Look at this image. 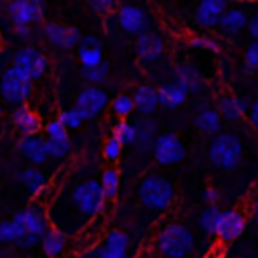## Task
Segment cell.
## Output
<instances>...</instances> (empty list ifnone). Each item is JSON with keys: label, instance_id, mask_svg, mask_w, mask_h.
<instances>
[{"label": "cell", "instance_id": "1", "mask_svg": "<svg viewBox=\"0 0 258 258\" xmlns=\"http://www.w3.org/2000/svg\"><path fill=\"white\" fill-rule=\"evenodd\" d=\"M196 248L194 234L183 224H167L155 236V250L161 258H187Z\"/></svg>", "mask_w": 258, "mask_h": 258}, {"label": "cell", "instance_id": "2", "mask_svg": "<svg viewBox=\"0 0 258 258\" xmlns=\"http://www.w3.org/2000/svg\"><path fill=\"white\" fill-rule=\"evenodd\" d=\"M175 196V189L171 185V181L163 175L157 173H149L141 179V183L137 185V198L139 202L153 212H163L171 206Z\"/></svg>", "mask_w": 258, "mask_h": 258}, {"label": "cell", "instance_id": "3", "mask_svg": "<svg viewBox=\"0 0 258 258\" xmlns=\"http://www.w3.org/2000/svg\"><path fill=\"white\" fill-rule=\"evenodd\" d=\"M69 202L75 208V212L79 216H83V220L95 218L105 208V198H103L101 185H99L97 179H91V177L83 179V181H79L71 187Z\"/></svg>", "mask_w": 258, "mask_h": 258}, {"label": "cell", "instance_id": "4", "mask_svg": "<svg viewBox=\"0 0 258 258\" xmlns=\"http://www.w3.org/2000/svg\"><path fill=\"white\" fill-rule=\"evenodd\" d=\"M210 161L220 169H234L242 159V141L236 133L220 131L212 137L208 147Z\"/></svg>", "mask_w": 258, "mask_h": 258}, {"label": "cell", "instance_id": "5", "mask_svg": "<svg viewBox=\"0 0 258 258\" xmlns=\"http://www.w3.org/2000/svg\"><path fill=\"white\" fill-rule=\"evenodd\" d=\"M32 93V81L28 75H24L20 69L16 67H8L4 69V73L0 75V95L6 103L20 107L26 105V99Z\"/></svg>", "mask_w": 258, "mask_h": 258}, {"label": "cell", "instance_id": "6", "mask_svg": "<svg viewBox=\"0 0 258 258\" xmlns=\"http://www.w3.org/2000/svg\"><path fill=\"white\" fill-rule=\"evenodd\" d=\"M12 26H30L44 18V4L40 0H12L4 6Z\"/></svg>", "mask_w": 258, "mask_h": 258}, {"label": "cell", "instance_id": "7", "mask_svg": "<svg viewBox=\"0 0 258 258\" xmlns=\"http://www.w3.org/2000/svg\"><path fill=\"white\" fill-rule=\"evenodd\" d=\"M151 155L161 165H173L185 159V145L175 133H161L151 147Z\"/></svg>", "mask_w": 258, "mask_h": 258}, {"label": "cell", "instance_id": "8", "mask_svg": "<svg viewBox=\"0 0 258 258\" xmlns=\"http://www.w3.org/2000/svg\"><path fill=\"white\" fill-rule=\"evenodd\" d=\"M12 67L20 69L24 75L30 77V81H36L40 79L46 69H48V58L42 50L34 48V46H24V48H18L12 56Z\"/></svg>", "mask_w": 258, "mask_h": 258}, {"label": "cell", "instance_id": "9", "mask_svg": "<svg viewBox=\"0 0 258 258\" xmlns=\"http://www.w3.org/2000/svg\"><path fill=\"white\" fill-rule=\"evenodd\" d=\"M107 105H109V95L101 87H85L77 97L75 109L79 111L83 121H87L99 117L107 109Z\"/></svg>", "mask_w": 258, "mask_h": 258}, {"label": "cell", "instance_id": "10", "mask_svg": "<svg viewBox=\"0 0 258 258\" xmlns=\"http://www.w3.org/2000/svg\"><path fill=\"white\" fill-rule=\"evenodd\" d=\"M42 32H44L46 42L54 48H60V50L77 48V44L81 42V30L75 26L60 24V22H46Z\"/></svg>", "mask_w": 258, "mask_h": 258}, {"label": "cell", "instance_id": "11", "mask_svg": "<svg viewBox=\"0 0 258 258\" xmlns=\"http://www.w3.org/2000/svg\"><path fill=\"white\" fill-rule=\"evenodd\" d=\"M246 228V216L240 210H222L218 228H216V238L224 244H230L242 236Z\"/></svg>", "mask_w": 258, "mask_h": 258}, {"label": "cell", "instance_id": "12", "mask_svg": "<svg viewBox=\"0 0 258 258\" xmlns=\"http://www.w3.org/2000/svg\"><path fill=\"white\" fill-rule=\"evenodd\" d=\"M117 22L127 34H133V36H139L149 26V18L145 10L133 4H121L117 8Z\"/></svg>", "mask_w": 258, "mask_h": 258}, {"label": "cell", "instance_id": "13", "mask_svg": "<svg viewBox=\"0 0 258 258\" xmlns=\"http://www.w3.org/2000/svg\"><path fill=\"white\" fill-rule=\"evenodd\" d=\"M12 220L24 230V234H30V236H36V238H42L44 232L50 228L48 218H46V214L42 212L40 206H30L26 210H20L18 214H14Z\"/></svg>", "mask_w": 258, "mask_h": 258}, {"label": "cell", "instance_id": "14", "mask_svg": "<svg viewBox=\"0 0 258 258\" xmlns=\"http://www.w3.org/2000/svg\"><path fill=\"white\" fill-rule=\"evenodd\" d=\"M226 8H228V4L224 0H202L196 6L194 20L202 28H216V26H220V20H222Z\"/></svg>", "mask_w": 258, "mask_h": 258}, {"label": "cell", "instance_id": "15", "mask_svg": "<svg viewBox=\"0 0 258 258\" xmlns=\"http://www.w3.org/2000/svg\"><path fill=\"white\" fill-rule=\"evenodd\" d=\"M163 40H161V36L157 34V32H153V30H145V32H141L139 36H135V52H137V56L143 60V62H153V60H157L161 54H163Z\"/></svg>", "mask_w": 258, "mask_h": 258}, {"label": "cell", "instance_id": "16", "mask_svg": "<svg viewBox=\"0 0 258 258\" xmlns=\"http://www.w3.org/2000/svg\"><path fill=\"white\" fill-rule=\"evenodd\" d=\"M12 123H14L16 131H18L22 137L38 135V133H40V129H42L40 117H38V115H36L28 105L14 107V111H12Z\"/></svg>", "mask_w": 258, "mask_h": 258}, {"label": "cell", "instance_id": "17", "mask_svg": "<svg viewBox=\"0 0 258 258\" xmlns=\"http://www.w3.org/2000/svg\"><path fill=\"white\" fill-rule=\"evenodd\" d=\"M77 58L83 67H95L103 62V46L95 34L81 36V42L77 44Z\"/></svg>", "mask_w": 258, "mask_h": 258}, {"label": "cell", "instance_id": "18", "mask_svg": "<svg viewBox=\"0 0 258 258\" xmlns=\"http://www.w3.org/2000/svg\"><path fill=\"white\" fill-rule=\"evenodd\" d=\"M18 151L24 159H28L34 167L42 165L46 159H48V153H46V145H44V139L40 135H32V137H22L18 141Z\"/></svg>", "mask_w": 258, "mask_h": 258}, {"label": "cell", "instance_id": "19", "mask_svg": "<svg viewBox=\"0 0 258 258\" xmlns=\"http://www.w3.org/2000/svg\"><path fill=\"white\" fill-rule=\"evenodd\" d=\"M131 99H133L135 109H137L143 117H149V115L157 109V105H159L157 89H153L151 85H141V87H137L135 93L131 95Z\"/></svg>", "mask_w": 258, "mask_h": 258}, {"label": "cell", "instance_id": "20", "mask_svg": "<svg viewBox=\"0 0 258 258\" xmlns=\"http://www.w3.org/2000/svg\"><path fill=\"white\" fill-rule=\"evenodd\" d=\"M248 24V14L242 6H232V8H226L222 20H220V28L224 34L228 36H236L242 28H246Z\"/></svg>", "mask_w": 258, "mask_h": 258}, {"label": "cell", "instance_id": "21", "mask_svg": "<svg viewBox=\"0 0 258 258\" xmlns=\"http://www.w3.org/2000/svg\"><path fill=\"white\" fill-rule=\"evenodd\" d=\"M135 125V145L139 151H151L157 139V125L149 117H141Z\"/></svg>", "mask_w": 258, "mask_h": 258}, {"label": "cell", "instance_id": "22", "mask_svg": "<svg viewBox=\"0 0 258 258\" xmlns=\"http://www.w3.org/2000/svg\"><path fill=\"white\" fill-rule=\"evenodd\" d=\"M157 99H159V105H163L165 109H175V107L185 103L187 91L179 83L171 81V83H165L157 89Z\"/></svg>", "mask_w": 258, "mask_h": 258}, {"label": "cell", "instance_id": "23", "mask_svg": "<svg viewBox=\"0 0 258 258\" xmlns=\"http://www.w3.org/2000/svg\"><path fill=\"white\" fill-rule=\"evenodd\" d=\"M218 113H220V117L226 119V121H240L242 117H246L248 105H246V101L240 99V97H230V95H226V97H220V101H218Z\"/></svg>", "mask_w": 258, "mask_h": 258}, {"label": "cell", "instance_id": "24", "mask_svg": "<svg viewBox=\"0 0 258 258\" xmlns=\"http://www.w3.org/2000/svg\"><path fill=\"white\" fill-rule=\"evenodd\" d=\"M196 127L204 133V135H218L222 131V117L218 113V109L214 107H206V109H200L198 115H196Z\"/></svg>", "mask_w": 258, "mask_h": 258}, {"label": "cell", "instance_id": "25", "mask_svg": "<svg viewBox=\"0 0 258 258\" xmlns=\"http://www.w3.org/2000/svg\"><path fill=\"white\" fill-rule=\"evenodd\" d=\"M175 83H179L187 93L202 89V75L191 62H181L175 67Z\"/></svg>", "mask_w": 258, "mask_h": 258}, {"label": "cell", "instance_id": "26", "mask_svg": "<svg viewBox=\"0 0 258 258\" xmlns=\"http://www.w3.org/2000/svg\"><path fill=\"white\" fill-rule=\"evenodd\" d=\"M18 177H20V181L24 183V187H26L30 194H34V196L42 194L44 187H46V181H48V179H46V173H44L42 169L34 167V165L24 167V169L18 173Z\"/></svg>", "mask_w": 258, "mask_h": 258}, {"label": "cell", "instance_id": "27", "mask_svg": "<svg viewBox=\"0 0 258 258\" xmlns=\"http://www.w3.org/2000/svg\"><path fill=\"white\" fill-rule=\"evenodd\" d=\"M40 244H42V250L48 258H56L62 254V250L67 246V236L58 228H48L44 232V236L40 238Z\"/></svg>", "mask_w": 258, "mask_h": 258}, {"label": "cell", "instance_id": "28", "mask_svg": "<svg viewBox=\"0 0 258 258\" xmlns=\"http://www.w3.org/2000/svg\"><path fill=\"white\" fill-rule=\"evenodd\" d=\"M220 216H222V210L218 206H206L202 210V214L198 216V226L204 234L208 236H216V228H218V222H220Z\"/></svg>", "mask_w": 258, "mask_h": 258}, {"label": "cell", "instance_id": "29", "mask_svg": "<svg viewBox=\"0 0 258 258\" xmlns=\"http://www.w3.org/2000/svg\"><path fill=\"white\" fill-rule=\"evenodd\" d=\"M99 185H101V191H103L105 200H115L117 194H119V171L115 167H107L101 173Z\"/></svg>", "mask_w": 258, "mask_h": 258}, {"label": "cell", "instance_id": "30", "mask_svg": "<svg viewBox=\"0 0 258 258\" xmlns=\"http://www.w3.org/2000/svg\"><path fill=\"white\" fill-rule=\"evenodd\" d=\"M83 79L89 83V87H101L109 79V62H99L95 67H83Z\"/></svg>", "mask_w": 258, "mask_h": 258}, {"label": "cell", "instance_id": "31", "mask_svg": "<svg viewBox=\"0 0 258 258\" xmlns=\"http://www.w3.org/2000/svg\"><path fill=\"white\" fill-rule=\"evenodd\" d=\"M129 236L121 230H111L105 234V240H103V248L105 250H111V252H127L129 250Z\"/></svg>", "mask_w": 258, "mask_h": 258}, {"label": "cell", "instance_id": "32", "mask_svg": "<svg viewBox=\"0 0 258 258\" xmlns=\"http://www.w3.org/2000/svg\"><path fill=\"white\" fill-rule=\"evenodd\" d=\"M24 230L14 220H2L0 222V242L2 244H18L22 240Z\"/></svg>", "mask_w": 258, "mask_h": 258}, {"label": "cell", "instance_id": "33", "mask_svg": "<svg viewBox=\"0 0 258 258\" xmlns=\"http://www.w3.org/2000/svg\"><path fill=\"white\" fill-rule=\"evenodd\" d=\"M109 107H111L113 115H115V117H119V119H127V117L135 111V105H133L131 95H125V93H121V95L113 97V101L109 103Z\"/></svg>", "mask_w": 258, "mask_h": 258}, {"label": "cell", "instance_id": "34", "mask_svg": "<svg viewBox=\"0 0 258 258\" xmlns=\"http://www.w3.org/2000/svg\"><path fill=\"white\" fill-rule=\"evenodd\" d=\"M113 135L121 145H129V143H135V125L129 123L127 119H119L115 125H113Z\"/></svg>", "mask_w": 258, "mask_h": 258}, {"label": "cell", "instance_id": "35", "mask_svg": "<svg viewBox=\"0 0 258 258\" xmlns=\"http://www.w3.org/2000/svg\"><path fill=\"white\" fill-rule=\"evenodd\" d=\"M44 133H46V139H52V141H71L69 139V131L62 127V123L58 119H52L44 125Z\"/></svg>", "mask_w": 258, "mask_h": 258}, {"label": "cell", "instance_id": "36", "mask_svg": "<svg viewBox=\"0 0 258 258\" xmlns=\"http://www.w3.org/2000/svg\"><path fill=\"white\" fill-rule=\"evenodd\" d=\"M44 145H46L48 157H54V159H62V157H67L69 151H71V141H52V139H44Z\"/></svg>", "mask_w": 258, "mask_h": 258}, {"label": "cell", "instance_id": "37", "mask_svg": "<svg viewBox=\"0 0 258 258\" xmlns=\"http://www.w3.org/2000/svg\"><path fill=\"white\" fill-rule=\"evenodd\" d=\"M58 121H60L62 127L69 131V129H77V127H81L83 117L79 115V111H77L75 107H71V109H64V111L58 115Z\"/></svg>", "mask_w": 258, "mask_h": 258}, {"label": "cell", "instance_id": "38", "mask_svg": "<svg viewBox=\"0 0 258 258\" xmlns=\"http://www.w3.org/2000/svg\"><path fill=\"white\" fill-rule=\"evenodd\" d=\"M123 153V145L115 139V137H109L105 143H103V157L107 161H117Z\"/></svg>", "mask_w": 258, "mask_h": 258}, {"label": "cell", "instance_id": "39", "mask_svg": "<svg viewBox=\"0 0 258 258\" xmlns=\"http://www.w3.org/2000/svg\"><path fill=\"white\" fill-rule=\"evenodd\" d=\"M89 6H91L99 16H109V14L117 12V8H119V4H117L115 0H91Z\"/></svg>", "mask_w": 258, "mask_h": 258}, {"label": "cell", "instance_id": "40", "mask_svg": "<svg viewBox=\"0 0 258 258\" xmlns=\"http://www.w3.org/2000/svg\"><path fill=\"white\" fill-rule=\"evenodd\" d=\"M187 42H189L191 48H202V50H212V52H218L220 50L218 40H214L210 36H191Z\"/></svg>", "mask_w": 258, "mask_h": 258}, {"label": "cell", "instance_id": "41", "mask_svg": "<svg viewBox=\"0 0 258 258\" xmlns=\"http://www.w3.org/2000/svg\"><path fill=\"white\" fill-rule=\"evenodd\" d=\"M244 62L250 67V69H258V40H254L246 52H244Z\"/></svg>", "mask_w": 258, "mask_h": 258}, {"label": "cell", "instance_id": "42", "mask_svg": "<svg viewBox=\"0 0 258 258\" xmlns=\"http://www.w3.org/2000/svg\"><path fill=\"white\" fill-rule=\"evenodd\" d=\"M204 200H206L208 206H218V202H220V189L214 187V185H208L204 189Z\"/></svg>", "mask_w": 258, "mask_h": 258}, {"label": "cell", "instance_id": "43", "mask_svg": "<svg viewBox=\"0 0 258 258\" xmlns=\"http://www.w3.org/2000/svg\"><path fill=\"white\" fill-rule=\"evenodd\" d=\"M246 115H248V119H250V125L258 131V97L254 99V103L250 105V109H248V113H246Z\"/></svg>", "mask_w": 258, "mask_h": 258}, {"label": "cell", "instance_id": "44", "mask_svg": "<svg viewBox=\"0 0 258 258\" xmlns=\"http://www.w3.org/2000/svg\"><path fill=\"white\" fill-rule=\"evenodd\" d=\"M95 258H129L127 252H111V250H105V248H99Z\"/></svg>", "mask_w": 258, "mask_h": 258}, {"label": "cell", "instance_id": "45", "mask_svg": "<svg viewBox=\"0 0 258 258\" xmlns=\"http://www.w3.org/2000/svg\"><path fill=\"white\" fill-rule=\"evenodd\" d=\"M246 28H248V34H250L254 40H258V12H256L254 16H250V18H248Z\"/></svg>", "mask_w": 258, "mask_h": 258}, {"label": "cell", "instance_id": "46", "mask_svg": "<svg viewBox=\"0 0 258 258\" xmlns=\"http://www.w3.org/2000/svg\"><path fill=\"white\" fill-rule=\"evenodd\" d=\"M40 242V238H36V236H30V234H24L22 236V240H18V248H32V246H36Z\"/></svg>", "mask_w": 258, "mask_h": 258}, {"label": "cell", "instance_id": "47", "mask_svg": "<svg viewBox=\"0 0 258 258\" xmlns=\"http://www.w3.org/2000/svg\"><path fill=\"white\" fill-rule=\"evenodd\" d=\"M14 32L20 40H28L30 38V26H14Z\"/></svg>", "mask_w": 258, "mask_h": 258}, {"label": "cell", "instance_id": "48", "mask_svg": "<svg viewBox=\"0 0 258 258\" xmlns=\"http://www.w3.org/2000/svg\"><path fill=\"white\" fill-rule=\"evenodd\" d=\"M252 218H254V222L258 224V198H256L254 204H252Z\"/></svg>", "mask_w": 258, "mask_h": 258}, {"label": "cell", "instance_id": "49", "mask_svg": "<svg viewBox=\"0 0 258 258\" xmlns=\"http://www.w3.org/2000/svg\"><path fill=\"white\" fill-rule=\"evenodd\" d=\"M2 42H4V36H2V30H0V46H2Z\"/></svg>", "mask_w": 258, "mask_h": 258}, {"label": "cell", "instance_id": "50", "mask_svg": "<svg viewBox=\"0 0 258 258\" xmlns=\"http://www.w3.org/2000/svg\"><path fill=\"white\" fill-rule=\"evenodd\" d=\"M0 115H2V105H0Z\"/></svg>", "mask_w": 258, "mask_h": 258}]
</instances>
